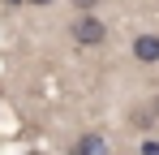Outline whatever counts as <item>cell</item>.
I'll list each match as a JSON object with an SVG mask.
<instances>
[{
	"label": "cell",
	"instance_id": "obj_8",
	"mask_svg": "<svg viewBox=\"0 0 159 155\" xmlns=\"http://www.w3.org/2000/svg\"><path fill=\"white\" fill-rule=\"evenodd\" d=\"M9 4H22V0H9Z\"/></svg>",
	"mask_w": 159,
	"mask_h": 155
},
{
	"label": "cell",
	"instance_id": "obj_1",
	"mask_svg": "<svg viewBox=\"0 0 159 155\" xmlns=\"http://www.w3.org/2000/svg\"><path fill=\"white\" fill-rule=\"evenodd\" d=\"M69 35L78 39L82 48H99V43L107 39V26L99 22L95 13H78V17H73V26H69Z\"/></svg>",
	"mask_w": 159,
	"mask_h": 155
},
{
	"label": "cell",
	"instance_id": "obj_4",
	"mask_svg": "<svg viewBox=\"0 0 159 155\" xmlns=\"http://www.w3.org/2000/svg\"><path fill=\"white\" fill-rule=\"evenodd\" d=\"M142 155H159V142H155V138H146V142H142Z\"/></svg>",
	"mask_w": 159,
	"mask_h": 155
},
{
	"label": "cell",
	"instance_id": "obj_2",
	"mask_svg": "<svg viewBox=\"0 0 159 155\" xmlns=\"http://www.w3.org/2000/svg\"><path fill=\"white\" fill-rule=\"evenodd\" d=\"M133 60L138 65H159V35H138L133 39Z\"/></svg>",
	"mask_w": 159,
	"mask_h": 155
},
{
	"label": "cell",
	"instance_id": "obj_7",
	"mask_svg": "<svg viewBox=\"0 0 159 155\" xmlns=\"http://www.w3.org/2000/svg\"><path fill=\"white\" fill-rule=\"evenodd\" d=\"M30 4H52V0H30Z\"/></svg>",
	"mask_w": 159,
	"mask_h": 155
},
{
	"label": "cell",
	"instance_id": "obj_6",
	"mask_svg": "<svg viewBox=\"0 0 159 155\" xmlns=\"http://www.w3.org/2000/svg\"><path fill=\"white\" fill-rule=\"evenodd\" d=\"M151 112H155V116H159V95H155V103H151Z\"/></svg>",
	"mask_w": 159,
	"mask_h": 155
},
{
	"label": "cell",
	"instance_id": "obj_9",
	"mask_svg": "<svg viewBox=\"0 0 159 155\" xmlns=\"http://www.w3.org/2000/svg\"><path fill=\"white\" fill-rule=\"evenodd\" d=\"M30 155H39V151H30Z\"/></svg>",
	"mask_w": 159,
	"mask_h": 155
},
{
	"label": "cell",
	"instance_id": "obj_3",
	"mask_svg": "<svg viewBox=\"0 0 159 155\" xmlns=\"http://www.w3.org/2000/svg\"><path fill=\"white\" fill-rule=\"evenodd\" d=\"M69 155H107V142H103V134H95V129H86L78 142L69 147Z\"/></svg>",
	"mask_w": 159,
	"mask_h": 155
},
{
	"label": "cell",
	"instance_id": "obj_5",
	"mask_svg": "<svg viewBox=\"0 0 159 155\" xmlns=\"http://www.w3.org/2000/svg\"><path fill=\"white\" fill-rule=\"evenodd\" d=\"M73 4H78L82 13H90V9H95V4H99V0H73Z\"/></svg>",
	"mask_w": 159,
	"mask_h": 155
}]
</instances>
